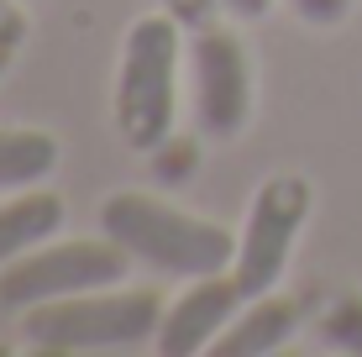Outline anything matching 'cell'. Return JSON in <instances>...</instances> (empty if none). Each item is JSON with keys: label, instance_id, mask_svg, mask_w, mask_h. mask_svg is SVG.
<instances>
[{"label": "cell", "instance_id": "obj_6", "mask_svg": "<svg viewBox=\"0 0 362 357\" xmlns=\"http://www.w3.org/2000/svg\"><path fill=\"white\" fill-rule=\"evenodd\" d=\"M189 84H194V127L205 137H236L252 116V64L242 37L226 27L189 32Z\"/></svg>", "mask_w": 362, "mask_h": 357}, {"label": "cell", "instance_id": "obj_8", "mask_svg": "<svg viewBox=\"0 0 362 357\" xmlns=\"http://www.w3.org/2000/svg\"><path fill=\"white\" fill-rule=\"evenodd\" d=\"M299 326V305L289 300V294L268 289V294H247L242 310L231 315V326L216 336V357H268L279 352L284 341L294 336Z\"/></svg>", "mask_w": 362, "mask_h": 357}, {"label": "cell", "instance_id": "obj_17", "mask_svg": "<svg viewBox=\"0 0 362 357\" xmlns=\"http://www.w3.org/2000/svg\"><path fill=\"white\" fill-rule=\"evenodd\" d=\"M0 64H6V58H0Z\"/></svg>", "mask_w": 362, "mask_h": 357}, {"label": "cell", "instance_id": "obj_12", "mask_svg": "<svg viewBox=\"0 0 362 357\" xmlns=\"http://www.w3.org/2000/svg\"><path fill=\"white\" fill-rule=\"evenodd\" d=\"M147 158H153V174L163 184H184V179H194V168H199V142L184 137V131H168Z\"/></svg>", "mask_w": 362, "mask_h": 357}, {"label": "cell", "instance_id": "obj_16", "mask_svg": "<svg viewBox=\"0 0 362 357\" xmlns=\"http://www.w3.org/2000/svg\"><path fill=\"white\" fill-rule=\"evenodd\" d=\"M221 6H226L231 16H236V21H263L273 0H221Z\"/></svg>", "mask_w": 362, "mask_h": 357}, {"label": "cell", "instance_id": "obj_4", "mask_svg": "<svg viewBox=\"0 0 362 357\" xmlns=\"http://www.w3.org/2000/svg\"><path fill=\"white\" fill-rule=\"evenodd\" d=\"M132 268V252L121 242L100 237H69V242H37L32 252H21L16 263L0 268V305L6 310H27L42 300H64V294L84 289H110L121 284Z\"/></svg>", "mask_w": 362, "mask_h": 357}, {"label": "cell", "instance_id": "obj_7", "mask_svg": "<svg viewBox=\"0 0 362 357\" xmlns=\"http://www.w3.org/2000/svg\"><path fill=\"white\" fill-rule=\"evenodd\" d=\"M247 289L236 284V274H199L189 279V289L163 310V326H158L153 347L163 357H194V352H210L216 336L231 326V315L242 310Z\"/></svg>", "mask_w": 362, "mask_h": 357}, {"label": "cell", "instance_id": "obj_13", "mask_svg": "<svg viewBox=\"0 0 362 357\" xmlns=\"http://www.w3.org/2000/svg\"><path fill=\"white\" fill-rule=\"evenodd\" d=\"M158 11H168L184 32H199V27H210L226 6H221V0H158Z\"/></svg>", "mask_w": 362, "mask_h": 357}, {"label": "cell", "instance_id": "obj_11", "mask_svg": "<svg viewBox=\"0 0 362 357\" xmlns=\"http://www.w3.org/2000/svg\"><path fill=\"white\" fill-rule=\"evenodd\" d=\"M320 341L336 352L362 357V294H336L320 310Z\"/></svg>", "mask_w": 362, "mask_h": 357}, {"label": "cell", "instance_id": "obj_1", "mask_svg": "<svg viewBox=\"0 0 362 357\" xmlns=\"http://www.w3.org/2000/svg\"><path fill=\"white\" fill-rule=\"evenodd\" d=\"M100 231L121 242L136 263L158 268L168 279H199V274H226L236 263V237L221 221L189 216L179 205L158 200L147 189H116L100 205Z\"/></svg>", "mask_w": 362, "mask_h": 357}, {"label": "cell", "instance_id": "obj_5", "mask_svg": "<svg viewBox=\"0 0 362 357\" xmlns=\"http://www.w3.org/2000/svg\"><path fill=\"white\" fill-rule=\"evenodd\" d=\"M310 205H315V194H310L305 174H273L257 184L252 205H247V221H242V237H236V263H231L236 284L247 294L279 289Z\"/></svg>", "mask_w": 362, "mask_h": 357}, {"label": "cell", "instance_id": "obj_10", "mask_svg": "<svg viewBox=\"0 0 362 357\" xmlns=\"http://www.w3.org/2000/svg\"><path fill=\"white\" fill-rule=\"evenodd\" d=\"M64 147L42 127H0V189H32L58 168Z\"/></svg>", "mask_w": 362, "mask_h": 357}, {"label": "cell", "instance_id": "obj_9", "mask_svg": "<svg viewBox=\"0 0 362 357\" xmlns=\"http://www.w3.org/2000/svg\"><path fill=\"white\" fill-rule=\"evenodd\" d=\"M64 231V200L53 189H16L0 205V268L16 263L21 252H32L37 242L58 237Z\"/></svg>", "mask_w": 362, "mask_h": 357}, {"label": "cell", "instance_id": "obj_3", "mask_svg": "<svg viewBox=\"0 0 362 357\" xmlns=\"http://www.w3.org/2000/svg\"><path fill=\"white\" fill-rule=\"evenodd\" d=\"M179 58H184V27L168 11H147L132 21L116 69V131L136 153H153L173 131Z\"/></svg>", "mask_w": 362, "mask_h": 357}, {"label": "cell", "instance_id": "obj_2", "mask_svg": "<svg viewBox=\"0 0 362 357\" xmlns=\"http://www.w3.org/2000/svg\"><path fill=\"white\" fill-rule=\"evenodd\" d=\"M158 289H84L21 310V336L42 352H127L158 336L163 326Z\"/></svg>", "mask_w": 362, "mask_h": 357}, {"label": "cell", "instance_id": "obj_15", "mask_svg": "<svg viewBox=\"0 0 362 357\" xmlns=\"http://www.w3.org/2000/svg\"><path fill=\"white\" fill-rule=\"evenodd\" d=\"M27 37V16H21L16 0H0V58H11Z\"/></svg>", "mask_w": 362, "mask_h": 357}, {"label": "cell", "instance_id": "obj_14", "mask_svg": "<svg viewBox=\"0 0 362 357\" xmlns=\"http://www.w3.org/2000/svg\"><path fill=\"white\" fill-rule=\"evenodd\" d=\"M299 11V21H310V27H341L346 11H352V0H289Z\"/></svg>", "mask_w": 362, "mask_h": 357}]
</instances>
